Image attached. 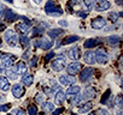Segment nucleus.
<instances>
[{"label": "nucleus", "instance_id": "39448f33", "mask_svg": "<svg viewBox=\"0 0 123 115\" xmlns=\"http://www.w3.org/2000/svg\"><path fill=\"white\" fill-rule=\"evenodd\" d=\"M53 44H54V42H53V40H52L51 37L37 40V41H35V43H34V46H35V47L42 48V49H45V50H48V49H51V48L53 47Z\"/></svg>", "mask_w": 123, "mask_h": 115}, {"label": "nucleus", "instance_id": "4c0bfd02", "mask_svg": "<svg viewBox=\"0 0 123 115\" xmlns=\"http://www.w3.org/2000/svg\"><path fill=\"white\" fill-rule=\"evenodd\" d=\"M63 111H64V108H58L55 110H52V115H60Z\"/></svg>", "mask_w": 123, "mask_h": 115}, {"label": "nucleus", "instance_id": "bf43d9fd", "mask_svg": "<svg viewBox=\"0 0 123 115\" xmlns=\"http://www.w3.org/2000/svg\"><path fill=\"white\" fill-rule=\"evenodd\" d=\"M21 115H24V114H21Z\"/></svg>", "mask_w": 123, "mask_h": 115}, {"label": "nucleus", "instance_id": "c9c22d12", "mask_svg": "<svg viewBox=\"0 0 123 115\" xmlns=\"http://www.w3.org/2000/svg\"><path fill=\"white\" fill-rule=\"evenodd\" d=\"M83 4L87 7V10H92V7H93V0H83Z\"/></svg>", "mask_w": 123, "mask_h": 115}, {"label": "nucleus", "instance_id": "aec40b11", "mask_svg": "<svg viewBox=\"0 0 123 115\" xmlns=\"http://www.w3.org/2000/svg\"><path fill=\"white\" fill-rule=\"evenodd\" d=\"M64 101H65V92L62 90H58V92L54 96V103L55 104H63Z\"/></svg>", "mask_w": 123, "mask_h": 115}, {"label": "nucleus", "instance_id": "a878e982", "mask_svg": "<svg viewBox=\"0 0 123 115\" xmlns=\"http://www.w3.org/2000/svg\"><path fill=\"white\" fill-rule=\"evenodd\" d=\"M81 91V88L79 86V85H70L69 88H68V90H67V95H76V94H79Z\"/></svg>", "mask_w": 123, "mask_h": 115}, {"label": "nucleus", "instance_id": "5701e85b", "mask_svg": "<svg viewBox=\"0 0 123 115\" xmlns=\"http://www.w3.org/2000/svg\"><path fill=\"white\" fill-rule=\"evenodd\" d=\"M80 40V36H77V35H71V36H68V37H65L63 41H62V44H70V43H74V42H76V41H79Z\"/></svg>", "mask_w": 123, "mask_h": 115}, {"label": "nucleus", "instance_id": "ea45409f", "mask_svg": "<svg viewBox=\"0 0 123 115\" xmlns=\"http://www.w3.org/2000/svg\"><path fill=\"white\" fill-rule=\"evenodd\" d=\"M52 56H54V53H53V52H49V53H48V54H47V55L45 56V61L47 63V61H48V60L51 59Z\"/></svg>", "mask_w": 123, "mask_h": 115}, {"label": "nucleus", "instance_id": "6e6552de", "mask_svg": "<svg viewBox=\"0 0 123 115\" xmlns=\"http://www.w3.org/2000/svg\"><path fill=\"white\" fill-rule=\"evenodd\" d=\"M11 91H12V95H13L16 98H21V97L24 95V92H25V90H24L23 85H22V84H19V83L13 84V85H12V88H11Z\"/></svg>", "mask_w": 123, "mask_h": 115}, {"label": "nucleus", "instance_id": "f257e3e1", "mask_svg": "<svg viewBox=\"0 0 123 115\" xmlns=\"http://www.w3.org/2000/svg\"><path fill=\"white\" fill-rule=\"evenodd\" d=\"M45 12L48 15V16H52V17H59L63 15V10H62L58 5H55V3L53 0H48L45 5Z\"/></svg>", "mask_w": 123, "mask_h": 115}, {"label": "nucleus", "instance_id": "393cba45", "mask_svg": "<svg viewBox=\"0 0 123 115\" xmlns=\"http://www.w3.org/2000/svg\"><path fill=\"white\" fill-rule=\"evenodd\" d=\"M92 108H93V103L92 102H86L85 104L79 107V113H88Z\"/></svg>", "mask_w": 123, "mask_h": 115}, {"label": "nucleus", "instance_id": "f3484780", "mask_svg": "<svg viewBox=\"0 0 123 115\" xmlns=\"http://www.w3.org/2000/svg\"><path fill=\"white\" fill-rule=\"evenodd\" d=\"M103 42V40H100L99 37H97V38H88V40H86L85 41V43H83V47L85 48H94L95 46H98V44H100Z\"/></svg>", "mask_w": 123, "mask_h": 115}, {"label": "nucleus", "instance_id": "c85d7f7f", "mask_svg": "<svg viewBox=\"0 0 123 115\" xmlns=\"http://www.w3.org/2000/svg\"><path fill=\"white\" fill-rule=\"evenodd\" d=\"M82 101H83L82 96H81V95H79V94H76V95H74V96H73V98H71V104H73V105H79Z\"/></svg>", "mask_w": 123, "mask_h": 115}, {"label": "nucleus", "instance_id": "2f4dec72", "mask_svg": "<svg viewBox=\"0 0 123 115\" xmlns=\"http://www.w3.org/2000/svg\"><path fill=\"white\" fill-rule=\"evenodd\" d=\"M115 104L117 105L118 109H122V107H123V97H122V95H118L115 98Z\"/></svg>", "mask_w": 123, "mask_h": 115}, {"label": "nucleus", "instance_id": "864d4df0", "mask_svg": "<svg viewBox=\"0 0 123 115\" xmlns=\"http://www.w3.org/2000/svg\"><path fill=\"white\" fill-rule=\"evenodd\" d=\"M3 72V68H1V66H0V73H1Z\"/></svg>", "mask_w": 123, "mask_h": 115}, {"label": "nucleus", "instance_id": "423d86ee", "mask_svg": "<svg viewBox=\"0 0 123 115\" xmlns=\"http://www.w3.org/2000/svg\"><path fill=\"white\" fill-rule=\"evenodd\" d=\"M51 66H52L53 71H55V72H60L62 70H64V68L67 67V61H65L64 58H57L55 60L52 61Z\"/></svg>", "mask_w": 123, "mask_h": 115}, {"label": "nucleus", "instance_id": "13d9d810", "mask_svg": "<svg viewBox=\"0 0 123 115\" xmlns=\"http://www.w3.org/2000/svg\"><path fill=\"white\" fill-rule=\"evenodd\" d=\"M7 115H12V114H7Z\"/></svg>", "mask_w": 123, "mask_h": 115}, {"label": "nucleus", "instance_id": "5fc2aeb1", "mask_svg": "<svg viewBox=\"0 0 123 115\" xmlns=\"http://www.w3.org/2000/svg\"><path fill=\"white\" fill-rule=\"evenodd\" d=\"M6 1H9V3H12V0H6Z\"/></svg>", "mask_w": 123, "mask_h": 115}, {"label": "nucleus", "instance_id": "7c9ffc66", "mask_svg": "<svg viewBox=\"0 0 123 115\" xmlns=\"http://www.w3.org/2000/svg\"><path fill=\"white\" fill-rule=\"evenodd\" d=\"M110 95H111V90L107 89V90L105 91V94L103 95V97H101V99H100V103H101V104H106L107 101H109V98H110Z\"/></svg>", "mask_w": 123, "mask_h": 115}, {"label": "nucleus", "instance_id": "473e14b6", "mask_svg": "<svg viewBox=\"0 0 123 115\" xmlns=\"http://www.w3.org/2000/svg\"><path fill=\"white\" fill-rule=\"evenodd\" d=\"M28 114L29 115H37V107L31 104L28 107Z\"/></svg>", "mask_w": 123, "mask_h": 115}, {"label": "nucleus", "instance_id": "9d476101", "mask_svg": "<svg viewBox=\"0 0 123 115\" xmlns=\"http://www.w3.org/2000/svg\"><path fill=\"white\" fill-rule=\"evenodd\" d=\"M15 59H16L15 55H12V54H5L4 58L1 59V67H4V68L11 67L13 65V60Z\"/></svg>", "mask_w": 123, "mask_h": 115}, {"label": "nucleus", "instance_id": "b1692460", "mask_svg": "<svg viewBox=\"0 0 123 115\" xmlns=\"http://www.w3.org/2000/svg\"><path fill=\"white\" fill-rule=\"evenodd\" d=\"M63 34H64V30L63 29H51L48 31V36L51 38H57L58 36L63 35Z\"/></svg>", "mask_w": 123, "mask_h": 115}, {"label": "nucleus", "instance_id": "72a5a7b5", "mask_svg": "<svg viewBox=\"0 0 123 115\" xmlns=\"http://www.w3.org/2000/svg\"><path fill=\"white\" fill-rule=\"evenodd\" d=\"M118 17H119V15H118L117 12H115V11L109 13V18H110V21H111L112 23H116L117 19H118Z\"/></svg>", "mask_w": 123, "mask_h": 115}, {"label": "nucleus", "instance_id": "37998d69", "mask_svg": "<svg viewBox=\"0 0 123 115\" xmlns=\"http://www.w3.org/2000/svg\"><path fill=\"white\" fill-rule=\"evenodd\" d=\"M43 97H45L43 95H40V94H39V95H36L35 99H36L37 102H42V101H43Z\"/></svg>", "mask_w": 123, "mask_h": 115}, {"label": "nucleus", "instance_id": "a18cd8bd", "mask_svg": "<svg viewBox=\"0 0 123 115\" xmlns=\"http://www.w3.org/2000/svg\"><path fill=\"white\" fill-rule=\"evenodd\" d=\"M4 10H5V7H4L1 4H0V16H1V15L4 13Z\"/></svg>", "mask_w": 123, "mask_h": 115}, {"label": "nucleus", "instance_id": "7ed1b4c3", "mask_svg": "<svg viewBox=\"0 0 123 115\" xmlns=\"http://www.w3.org/2000/svg\"><path fill=\"white\" fill-rule=\"evenodd\" d=\"M94 55H95V63H98L100 65H104L109 61V54L104 48H98L95 50Z\"/></svg>", "mask_w": 123, "mask_h": 115}, {"label": "nucleus", "instance_id": "dca6fc26", "mask_svg": "<svg viewBox=\"0 0 123 115\" xmlns=\"http://www.w3.org/2000/svg\"><path fill=\"white\" fill-rule=\"evenodd\" d=\"M4 13H5V21L6 22H9V23H11V22H15L17 18H21V16H18V15H16L11 9H5L4 10Z\"/></svg>", "mask_w": 123, "mask_h": 115}, {"label": "nucleus", "instance_id": "2eb2a0df", "mask_svg": "<svg viewBox=\"0 0 123 115\" xmlns=\"http://www.w3.org/2000/svg\"><path fill=\"white\" fill-rule=\"evenodd\" d=\"M16 30L18 32H21L22 35H27L30 31V23H28V22L18 23V24H16Z\"/></svg>", "mask_w": 123, "mask_h": 115}, {"label": "nucleus", "instance_id": "8fccbe9b", "mask_svg": "<svg viewBox=\"0 0 123 115\" xmlns=\"http://www.w3.org/2000/svg\"><path fill=\"white\" fill-rule=\"evenodd\" d=\"M4 55H5V53H1V52H0V60H1L3 58H4Z\"/></svg>", "mask_w": 123, "mask_h": 115}, {"label": "nucleus", "instance_id": "09e8293b", "mask_svg": "<svg viewBox=\"0 0 123 115\" xmlns=\"http://www.w3.org/2000/svg\"><path fill=\"white\" fill-rule=\"evenodd\" d=\"M117 115H123V111H122V109H118V110H117Z\"/></svg>", "mask_w": 123, "mask_h": 115}, {"label": "nucleus", "instance_id": "49530a36", "mask_svg": "<svg viewBox=\"0 0 123 115\" xmlns=\"http://www.w3.org/2000/svg\"><path fill=\"white\" fill-rule=\"evenodd\" d=\"M23 59H29V52H27V53L23 54Z\"/></svg>", "mask_w": 123, "mask_h": 115}, {"label": "nucleus", "instance_id": "6e6d98bb", "mask_svg": "<svg viewBox=\"0 0 123 115\" xmlns=\"http://www.w3.org/2000/svg\"><path fill=\"white\" fill-rule=\"evenodd\" d=\"M0 48H1V40H0Z\"/></svg>", "mask_w": 123, "mask_h": 115}, {"label": "nucleus", "instance_id": "de8ad7c7", "mask_svg": "<svg viewBox=\"0 0 123 115\" xmlns=\"http://www.w3.org/2000/svg\"><path fill=\"white\" fill-rule=\"evenodd\" d=\"M33 1H34L35 4H37V5H39V4H41V3H42V0H33Z\"/></svg>", "mask_w": 123, "mask_h": 115}, {"label": "nucleus", "instance_id": "cd10ccee", "mask_svg": "<svg viewBox=\"0 0 123 115\" xmlns=\"http://www.w3.org/2000/svg\"><path fill=\"white\" fill-rule=\"evenodd\" d=\"M119 41H121V38L117 35H113V36H109L107 37V43L111 44V46H117L119 43Z\"/></svg>", "mask_w": 123, "mask_h": 115}, {"label": "nucleus", "instance_id": "1a4fd4ad", "mask_svg": "<svg viewBox=\"0 0 123 115\" xmlns=\"http://www.w3.org/2000/svg\"><path fill=\"white\" fill-rule=\"evenodd\" d=\"M59 82L62 85H65V86H70V85H74L76 84V78L75 76H60L59 77Z\"/></svg>", "mask_w": 123, "mask_h": 115}, {"label": "nucleus", "instance_id": "a211bd4d", "mask_svg": "<svg viewBox=\"0 0 123 115\" xmlns=\"http://www.w3.org/2000/svg\"><path fill=\"white\" fill-rule=\"evenodd\" d=\"M83 60H85L86 64H88V65H93V64L95 63V55H94V52H92V50L86 52L85 55H83Z\"/></svg>", "mask_w": 123, "mask_h": 115}, {"label": "nucleus", "instance_id": "4d7b16f0", "mask_svg": "<svg viewBox=\"0 0 123 115\" xmlns=\"http://www.w3.org/2000/svg\"><path fill=\"white\" fill-rule=\"evenodd\" d=\"M71 115H76V114H71Z\"/></svg>", "mask_w": 123, "mask_h": 115}, {"label": "nucleus", "instance_id": "412c9836", "mask_svg": "<svg viewBox=\"0 0 123 115\" xmlns=\"http://www.w3.org/2000/svg\"><path fill=\"white\" fill-rule=\"evenodd\" d=\"M0 89L3 91H7L10 89V82L5 76H0Z\"/></svg>", "mask_w": 123, "mask_h": 115}, {"label": "nucleus", "instance_id": "20e7f679", "mask_svg": "<svg viewBox=\"0 0 123 115\" xmlns=\"http://www.w3.org/2000/svg\"><path fill=\"white\" fill-rule=\"evenodd\" d=\"M110 7H111V4L107 1V0H94L92 9H94L98 12H103V11L109 10Z\"/></svg>", "mask_w": 123, "mask_h": 115}, {"label": "nucleus", "instance_id": "bb28decb", "mask_svg": "<svg viewBox=\"0 0 123 115\" xmlns=\"http://www.w3.org/2000/svg\"><path fill=\"white\" fill-rule=\"evenodd\" d=\"M42 110L46 113H52V110H54V104L52 102H43L42 103Z\"/></svg>", "mask_w": 123, "mask_h": 115}, {"label": "nucleus", "instance_id": "6ab92c4d", "mask_svg": "<svg viewBox=\"0 0 123 115\" xmlns=\"http://www.w3.org/2000/svg\"><path fill=\"white\" fill-rule=\"evenodd\" d=\"M95 97V90L92 86H87L82 94V98L83 99H89V98H94Z\"/></svg>", "mask_w": 123, "mask_h": 115}, {"label": "nucleus", "instance_id": "9b49d317", "mask_svg": "<svg viewBox=\"0 0 123 115\" xmlns=\"http://www.w3.org/2000/svg\"><path fill=\"white\" fill-rule=\"evenodd\" d=\"M93 73H94V70H93L92 67H86L85 70H82V72H81V74H80V80H81L82 83L89 80V79L93 77Z\"/></svg>", "mask_w": 123, "mask_h": 115}, {"label": "nucleus", "instance_id": "4be33fe9", "mask_svg": "<svg viewBox=\"0 0 123 115\" xmlns=\"http://www.w3.org/2000/svg\"><path fill=\"white\" fill-rule=\"evenodd\" d=\"M34 83V77L31 74H23L22 77V84L24 86H30Z\"/></svg>", "mask_w": 123, "mask_h": 115}, {"label": "nucleus", "instance_id": "79ce46f5", "mask_svg": "<svg viewBox=\"0 0 123 115\" xmlns=\"http://www.w3.org/2000/svg\"><path fill=\"white\" fill-rule=\"evenodd\" d=\"M36 64H37V58H36V56H34L33 59H31V63H30V67H34Z\"/></svg>", "mask_w": 123, "mask_h": 115}, {"label": "nucleus", "instance_id": "0eeeda50", "mask_svg": "<svg viewBox=\"0 0 123 115\" xmlns=\"http://www.w3.org/2000/svg\"><path fill=\"white\" fill-rule=\"evenodd\" d=\"M81 68H82V65H81L80 63H77V61H74V63H71L70 65H68L67 72H68L69 76H75V74H77V73L81 71Z\"/></svg>", "mask_w": 123, "mask_h": 115}, {"label": "nucleus", "instance_id": "4468645a", "mask_svg": "<svg viewBox=\"0 0 123 115\" xmlns=\"http://www.w3.org/2000/svg\"><path fill=\"white\" fill-rule=\"evenodd\" d=\"M12 71H13L15 73H17V74H25L27 71H28L27 64H25L24 61H18V63L15 65V67H13Z\"/></svg>", "mask_w": 123, "mask_h": 115}, {"label": "nucleus", "instance_id": "f03ea898", "mask_svg": "<svg viewBox=\"0 0 123 115\" xmlns=\"http://www.w3.org/2000/svg\"><path fill=\"white\" fill-rule=\"evenodd\" d=\"M4 38H5V41H6V43L9 46L15 47L18 43V35H17V32L15 30H11V29L6 30L5 34H4Z\"/></svg>", "mask_w": 123, "mask_h": 115}, {"label": "nucleus", "instance_id": "e433bc0d", "mask_svg": "<svg viewBox=\"0 0 123 115\" xmlns=\"http://www.w3.org/2000/svg\"><path fill=\"white\" fill-rule=\"evenodd\" d=\"M11 109V104H0V111H9Z\"/></svg>", "mask_w": 123, "mask_h": 115}, {"label": "nucleus", "instance_id": "f704fd0d", "mask_svg": "<svg viewBox=\"0 0 123 115\" xmlns=\"http://www.w3.org/2000/svg\"><path fill=\"white\" fill-rule=\"evenodd\" d=\"M6 77H9V79L15 80L17 78V73H15L12 70H6Z\"/></svg>", "mask_w": 123, "mask_h": 115}, {"label": "nucleus", "instance_id": "c03bdc74", "mask_svg": "<svg viewBox=\"0 0 123 115\" xmlns=\"http://www.w3.org/2000/svg\"><path fill=\"white\" fill-rule=\"evenodd\" d=\"M58 24L62 25V26H68V22H67V21H59Z\"/></svg>", "mask_w": 123, "mask_h": 115}, {"label": "nucleus", "instance_id": "c756f323", "mask_svg": "<svg viewBox=\"0 0 123 115\" xmlns=\"http://www.w3.org/2000/svg\"><path fill=\"white\" fill-rule=\"evenodd\" d=\"M18 41L21 42V44H22L24 48H28V47H29V42H30V41H29V38H28L25 35H22L21 37H18Z\"/></svg>", "mask_w": 123, "mask_h": 115}, {"label": "nucleus", "instance_id": "ddd939ff", "mask_svg": "<svg viewBox=\"0 0 123 115\" xmlns=\"http://www.w3.org/2000/svg\"><path fill=\"white\" fill-rule=\"evenodd\" d=\"M91 25H92L93 29L100 30V29H103V28L106 25V21H105L103 17H97V18H94V19L91 22Z\"/></svg>", "mask_w": 123, "mask_h": 115}, {"label": "nucleus", "instance_id": "603ef678", "mask_svg": "<svg viewBox=\"0 0 123 115\" xmlns=\"http://www.w3.org/2000/svg\"><path fill=\"white\" fill-rule=\"evenodd\" d=\"M117 4L118 5H122V1H121V0H117Z\"/></svg>", "mask_w": 123, "mask_h": 115}, {"label": "nucleus", "instance_id": "3c124183", "mask_svg": "<svg viewBox=\"0 0 123 115\" xmlns=\"http://www.w3.org/2000/svg\"><path fill=\"white\" fill-rule=\"evenodd\" d=\"M88 115H98V114H97V113H95V111H92V113H89V114H88Z\"/></svg>", "mask_w": 123, "mask_h": 115}, {"label": "nucleus", "instance_id": "58836bf2", "mask_svg": "<svg viewBox=\"0 0 123 115\" xmlns=\"http://www.w3.org/2000/svg\"><path fill=\"white\" fill-rule=\"evenodd\" d=\"M98 113H99L100 115H111V114H110L106 109H104V108H100V109L98 110Z\"/></svg>", "mask_w": 123, "mask_h": 115}, {"label": "nucleus", "instance_id": "a19ab883", "mask_svg": "<svg viewBox=\"0 0 123 115\" xmlns=\"http://www.w3.org/2000/svg\"><path fill=\"white\" fill-rule=\"evenodd\" d=\"M76 13H77V16H80L81 18H86V17H87V12H83V11H77Z\"/></svg>", "mask_w": 123, "mask_h": 115}, {"label": "nucleus", "instance_id": "f8f14e48", "mask_svg": "<svg viewBox=\"0 0 123 115\" xmlns=\"http://www.w3.org/2000/svg\"><path fill=\"white\" fill-rule=\"evenodd\" d=\"M68 58L71 59L73 61H77L81 58V50L79 47H73L68 50Z\"/></svg>", "mask_w": 123, "mask_h": 115}]
</instances>
